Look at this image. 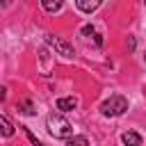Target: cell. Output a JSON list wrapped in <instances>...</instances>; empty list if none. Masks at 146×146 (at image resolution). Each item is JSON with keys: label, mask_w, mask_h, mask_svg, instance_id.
I'll return each instance as SVG.
<instances>
[{"label": "cell", "mask_w": 146, "mask_h": 146, "mask_svg": "<svg viewBox=\"0 0 146 146\" xmlns=\"http://www.w3.org/2000/svg\"><path fill=\"white\" fill-rule=\"evenodd\" d=\"M46 125H48V132H50L52 137H57V139H68L71 132H73L71 123H68L64 116H59V114H50L48 121H46Z\"/></svg>", "instance_id": "1"}, {"label": "cell", "mask_w": 146, "mask_h": 146, "mask_svg": "<svg viewBox=\"0 0 146 146\" xmlns=\"http://www.w3.org/2000/svg\"><path fill=\"white\" fill-rule=\"evenodd\" d=\"M18 107H21V112H23V114H34V107H32V103H30V100L21 103Z\"/></svg>", "instance_id": "10"}, {"label": "cell", "mask_w": 146, "mask_h": 146, "mask_svg": "<svg viewBox=\"0 0 146 146\" xmlns=\"http://www.w3.org/2000/svg\"><path fill=\"white\" fill-rule=\"evenodd\" d=\"M50 41H52V43L59 48V52H62V55H66V57H73V48H71L66 41H62V39H50Z\"/></svg>", "instance_id": "6"}, {"label": "cell", "mask_w": 146, "mask_h": 146, "mask_svg": "<svg viewBox=\"0 0 146 146\" xmlns=\"http://www.w3.org/2000/svg\"><path fill=\"white\" fill-rule=\"evenodd\" d=\"M0 123H2V135H5V137H11V132H14V128H11V123H9V119H7V116H2V119H0Z\"/></svg>", "instance_id": "8"}, {"label": "cell", "mask_w": 146, "mask_h": 146, "mask_svg": "<svg viewBox=\"0 0 146 146\" xmlns=\"http://www.w3.org/2000/svg\"><path fill=\"white\" fill-rule=\"evenodd\" d=\"M62 5H64V0H41V7H43L46 11H50V14L59 11V9H62Z\"/></svg>", "instance_id": "4"}, {"label": "cell", "mask_w": 146, "mask_h": 146, "mask_svg": "<svg viewBox=\"0 0 146 146\" xmlns=\"http://www.w3.org/2000/svg\"><path fill=\"white\" fill-rule=\"evenodd\" d=\"M75 5H78V9H82V11H94V9L100 5V0H75Z\"/></svg>", "instance_id": "5"}, {"label": "cell", "mask_w": 146, "mask_h": 146, "mask_svg": "<svg viewBox=\"0 0 146 146\" xmlns=\"http://www.w3.org/2000/svg\"><path fill=\"white\" fill-rule=\"evenodd\" d=\"M100 110H103L105 116H119V114H123V112L128 110V100H125L123 96H112L110 100L103 103Z\"/></svg>", "instance_id": "2"}, {"label": "cell", "mask_w": 146, "mask_h": 146, "mask_svg": "<svg viewBox=\"0 0 146 146\" xmlns=\"http://www.w3.org/2000/svg\"><path fill=\"white\" fill-rule=\"evenodd\" d=\"M73 144L87 146V144H89V139H87V137H68V146H73Z\"/></svg>", "instance_id": "9"}, {"label": "cell", "mask_w": 146, "mask_h": 146, "mask_svg": "<svg viewBox=\"0 0 146 146\" xmlns=\"http://www.w3.org/2000/svg\"><path fill=\"white\" fill-rule=\"evenodd\" d=\"M123 144H135V146H139L141 144V137L137 135V132H123Z\"/></svg>", "instance_id": "7"}, {"label": "cell", "mask_w": 146, "mask_h": 146, "mask_svg": "<svg viewBox=\"0 0 146 146\" xmlns=\"http://www.w3.org/2000/svg\"><path fill=\"white\" fill-rule=\"evenodd\" d=\"M75 107H78V98L75 96H66V98L57 100V110H62V112H68V110H75Z\"/></svg>", "instance_id": "3"}]
</instances>
